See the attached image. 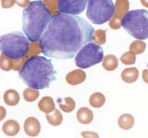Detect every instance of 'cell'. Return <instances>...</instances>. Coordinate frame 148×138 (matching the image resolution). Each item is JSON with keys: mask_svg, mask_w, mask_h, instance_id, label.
Here are the masks:
<instances>
[{"mask_svg": "<svg viewBox=\"0 0 148 138\" xmlns=\"http://www.w3.org/2000/svg\"><path fill=\"white\" fill-rule=\"evenodd\" d=\"M20 124L14 120H8L3 123L2 130L3 133L8 136H15L20 132Z\"/></svg>", "mask_w": 148, "mask_h": 138, "instance_id": "cell-14", "label": "cell"}, {"mask_svg": "<svg viewBox=\"0 0 148 138\" xmlns=\"http://www.w3.org/2000/svg\"><path fill=\"white\" fill-rule=\"evenodd\" d=\"M18 76L29 87L39 90L48 87L56 79V71L50 59L37 55L27 60Z\"/></svg>", "mask_w": 148, "mask_h": 138, "instance_id": "cell-2", "label": "cell"}, {"mask_svg": "<svg viewBox=\"0 0 148 138\" xmlns=\"http://www.w3.org/2000/svg\"><path fill=\"white\" fill-rule=\"evenodd\" d=\"M106 102V97L101 92H95V93L92 94L89 99V103L92 108L99 109L103 107Z\"/></svg>", "mask_w": 148, "mask_h": 138, "instance_id": "cell-20", "label": "cell"}, {"mask_svg": "<svg viewBox=\"0 0 148 138\" xmlns=\"http://www.w3.org/2000/svg\"><path fill=\"white\" fill-rule=\"evenodd\" d=\"M0 112H1V114H0V120H3L5 118V116H6V110H5L3 106L0 107Z\"/></svg>", "mask_w": 148, "mask_h": 138, "instance_id": "cell-32", "label": "cell"}, {"mask_svg": "<svg viewBox=\"0 0 148 138\" xmlns=\"http://www.w3.org/2000/svg\"><path fill=\"white\" fill-rule=\"evenodd\" d=\"M95 31L84 18L58 14L53 17L39 41L42 52L47 57L71 59L83 46L92 43Z\"/></svg>", "mask_w": 148, "mask_h": 138, "instance_id": "cell-1", "label": "cell"}, {"mask_svg": "<svg viewBox=\"0 0 148 138\" xmlns=\"http://www.w3.org/2000/svg\"><path fill=\"white\" fill-rule=\"evenodd\" d=\"M15 4V0H1V6L3 8H10Z\"/></svg>", "mask_w": 148, "mask_h": 138, "instance_id": "cell-29", "label": "cell"}, {"mask_svg": "<svg viewBox=\"0 0 148 138\" xmlns=\"http://www.w3.org/2000/svg\"><path fill=\"white\" fill-rule=\"evenodd\" d=\"M88 0H58V10L60 14L77 16L87 7Z\"/></svg>", "mask_w": 148, "mask_h": 138, "instance_id": "cell-8", "label": "cell"}, {"mask_svg": "<svg viewBox=\"0 0 148 138\" xmlns=\"http://www.w3.org/2000/svg\"><path fill=\"white\" fill-rule=\"evenodd\" d=\"M145 49H146V43L143 41H141V40L133 41L131 43V45H130V51L136 55L145 53Z\"/></svg>", "mask_w": 148, "mask_h": 138, "instance_id": "cell-22", "label": "cell"}, {"mask_svg": "<svg viewBox=\"0 0 148 138\" xmlns=\"http://www.w3.org/2000/svg\"><path fill=\"white\" fill-rule=\"evenodd\" d=\"M44 3L45 4L46 7L48 8V10L51 12V14H53L54 16L58 15V0H44Z\"/></svg>", "mask_w": 148, "mask_h": 138, "instance_id": "cell-27", "label": "cell"}, {"mask_svg": "<svg viewBox=\"0 0 148 138\" xmlns=\"http://www.w3.org/2000/svg\"><path fill=\"white\" fill-rule=\"evenodd\" d=\"M14 64H15L14 63V60L1 54V56H0V67H1L2 70L7 72L12 70L14 68Z\"/></svg>", "mask_w": 148, "mask_h": 138, "instance_id": "cell-25", "label": "cell"}, {"mask_svg": "<svg viewBox=\"0 0 148 138\" xmlns=\"http://www.w3.org/2000/svg\"><path fill=\"white\" fill-rule=\"evenodd\" d=\"M81 135L83 138H99V135L95 132H91V131H84L82 132Z\"/></svg>", "mask_w": 148, "mask_h": 138, "instance_id": "cell-28", "label": "cell"}, {"mask_svg": "<svg viewBox=\"0 0 148 138\" xmlns=\"http://www.w3.org/2000/svg\"><path fill=\"white\" fill-rule=\"evenodd\" d=\"M76 117L78 122L82 124H89L94 120V113L92 112L86 107H82L78 110L76 113Z\"/></svg>", "mask_w": 148, "mask_h": 138, "instance_id": "cell-13", "label": "cell"}, {"mask_svg": "<svg viewBox=\"0 0 148 138\" xmlns=\"http://www.w3.org/2000/svg\"><path fill=\"white\" fill-rule=\"evenodd\" d=\"M54 16L42 0L31 2L23 10L22 29L31 43H38Z\"/></svg>", "mask_w": 148, "mask_h": 138, "instance_id": "cell-3", "label": "cell"}, {"mask_svg": "<svg viewBox=\"0 0 148 138\" xmlns=\"http://www.w3.org/2000/svg\"><path fill=\"white\" fill-rule=\"evenodd\" d=\"M46 120L52 126H59L63 122V115L59 110L56 109L53 113L46 114Z\"/></svg>", "mask_w": 148, "mask_h": 138, "instance_id": "cell-21", "label": "cell"}, {"mask_svg": "<svg viewBox=\"0 0 148 138\" xmlns=\"http://www.w3.org/2000/svg\"><path fill=\"white\" fill-rule=\"evenodd\" d=\"M40 93L38 89H32V87H27L23 90V99L28 102H32L39 98Z\"/></svg>", "mask_w": 148, "mask_h": 138, "instance_id": "cell-23", "label": "cell"}, {"mask_svg": "<svg viewBox=\"0 0 148 138\" xmlns=\"http://www.w3.org/2000/svg\"><path fill=\"white\" fill-rule=\"evenodd\" d=\"M141 3L143 7H145L148 8V0H141Z\"/></svg>", "mask_w": 148, "mask_h": 138, "instance_id": "cell-33", "label": "cell"}, {"mask_svg": "<svg viewBox=\"0 0 148 138\" xmlns=\"http://www.w3.org/2000/svg\"><path fill=\"white\" fill-rule=\"evenodd\" d=\"M129 0H117L115 3V12L109 21V27L112 30H119L122 27L121 22L123 18L129 12Z\"/></svg>", "mask_w": 148, "mask_h": 138, "instance_id": "cell-9", "label": "cell"}, {"mask_svg": "<svg viewBox=\"0 0 148 138\" xmlns=\"http://www.w3.org/2000/svg\"><path fill=\"white\" fill-rule=\"evenodd\" d=\"M38 108L42 112L49 114V113L54 112L56 110V105L51 97L45 96V97H43L38 102Z\"/></svg>", "mask_w": 148, "mask_h": 138, "instance_id": "cell-12", "label": "cell"}, {"mask_svg": "<svg viewBox=\"0 0 148 138\" xmlns=\"http://www.w3.org/2000/svg\"><path fill=\"white\" fill-rule=\"evenodd\" d=\"M4 101L8 106H16L21 100L20 94L15 89H8L4 93Z\"/></svg>", "mask_w": 148, "mask_h": 138, "instance_id": "cell-16", "label": "cell"}, {"mask_svg": "<svg viewBox=\"0 0 148 138\" xmlns=\"http://www.w3.org/2000/svg\"><path fill=\"white\" fill-rule=\"evenodd\" d=\"M139 77V71L136 67L125 68L121 72V79L128 84H132L137 81Z\"/></svg>", "mask_w": 148, "mask_h": 138, "instance_id": "cell-15", "label": "cell"}, {"mask_svg": "<svg viewBox=\"0 0 148 138\" xmlns=\"http://www.w3.org/2000/svg\"><path fill=\"white\" fill-rule=\"evenodd\" d=\"M114 12L115 5L112 0H88L86 17L94 24L109 22Z\"/></svg>", "mask_w": 148, "mask_h": 138, "instance_id": "cell-6", "label": "cell"}, {"mask_svg": "<svg viewBox=\"0 0 148 138\" xmlns=\"http://www.w3.org/2000/svg\"><path fill=\"white\" fill-rule=\"evenodd\" d=\"M142 76H143V80L148 84V69H145V70L143 71Z\"/></svg>", "mask_w": 148, "mask_h": 138, "instance_id": "cell-31", "label": "cell"}, {"mask_svg": "<svg viewBox=\"0 0 148 138\" xmlns=\"http://www.w3.org/2000/svg\"><path fill=\"white\" fill-rule=\"evenodd\" d=\"M15 4H17L18 7H23V8H27L30 6V0H15Z\"/></svg>", "mask_w": 148, "mask_h": 138, "instance_id": "cell-30", "label": "cell"}, {"mask_svg": "<svg viewBox=\"0 0 148 138\" xmlns=\"http://www.w3.org/2000/svg\"><path fill=\"white\" fill-rule=\"evenodd\" d=\"M119 66V60L114 54H108L104 57L102 66L106 71H114Z\"/></svg>", "mask_w": 148, "mask_h": 138, "instance_id": "cell-17", "label": "cell"}, {"mask_svg": "<svg viewBox=\"0 0 148 138\" xmlns=\"http://www.w3.org/2000/svg\"><path fill=\"white\" fill-rule=\"evenodd\" d=\"M120 62L123 64H127V66L134 64L136 62V54H134L131 51L124 53L121 56H120Z\"/></svg>", "mask_w": 148, "mask_h": 138, "instance_id": "cell-26", "label": "cell"}, {"mask_svg": "<svg viewBox=\"0 0 148 138\" xmlns=\"http://www.w3.org/2000/svg\"><path fill=\"white\" fill-rule=\"evenodd\" d=\"M104 52L100 45L89 43L79 51L75 56V64L80 69H86L103 62Z\"/></svg>", "mask_w": 148, "mask_h": 138, "instance_id": "cell-7", "label": "cell"}, {"mask_svg": "<svg viewBox=\"0 0 148 138\" xmlns=\"http://www.w3.org/2000/svg\"><path fill=\"white\" fill-rule=\"evenodd\" d=\"M106 41V31L105 30H96L92 36V41L97 45L105 44Z\"/></svg>", "mask_w": 148, "mask_h": 138, "instance_id": "cell-24", "label": "cell"}, {"mask_svg": "<svg viewBox=\"0 0 148 138\" xmlns=\"http://www.w3.org/2000/svg\"><path fill=\"white\" fill-rule=\"evenodd\" d=\"M121 25L133 38L141 41L148 39V11L145 9L129 11L123 18Z\"/></svg>", "mask_w": 148, "mask_h": 138, "instance_id": "cell-5", "label": "cell"}, {"mask_svg": "<svg viewBox=\"0 0 148 138\" xmlns=\"http://www.w3.org/2000/svg\"><path fill=\"white\" fill-rule=\"evenodd\" d=\"M31 43L25 34L13 31L4 34L0 38L1 54L14 61H21L30 51Z\"/></svg>", "mask_w": 148, "mask_h": 138, "instance_id": "cell-4", "label": "cell"}, {"mask_svg": "<svg viewBox=\"0 0 148 138\" xmlns=\"http://www.w3.org/2000/svg\"><path fill=\"white\" fill-rule=\"evenodd\" d=\"M24 131L30 137H36L41 132V123L35 117H28L24 122Z\"/></svg>", "mask_w": 148, "mask_h": 138, "instance_id": "cell-10", "label": "cell"}, {"mask_svg": "<svg viewBox=\"0 0 148 138\" xmlns=\"http://www.w3.org/2000/svg\"><path fill=\"white\" fill-rule=\"evenodd\" d=\"M119 126L123 129V130H130L134 125V118L132 114L130 113H124L120 115L118 121Z\"/></svg>", "mask_w": 148, "mask_h": 138, "instance_id": "cell-18", "label": "cell"}, {"mask_svg": "<svg viewBox=\"0 0 148 138\" xmlns=\"http://www.w3.org/2000/svg\"><path fill=\"white\" fill-rule=\"evenodd\" d=\"M58 103L59 105V108L61 109L62 112H66V113H69L71 112L72 110L75 109L76 106V102L71 97H67V98H64L62 99L58 100Z\"/></svg>", "mask_w": 148, "mask_h": 138, "instance_id": "cell-19", "label": "cell"}, {"mask_svg": "<svg viewBox=\"0 0 148 138\" xmlns=\"http://www.w3.org/2000/svg\"><path fill=\"white\" fill-rule=\"evenodd\" d=\"M86 79V73L82 69H74L67 74L66 81L71 86H77L82 84Z\"/></svg>", "mask_w": 148, "mask_h": 138, "instance_id": "cell-11", "label": "cell"}]
</instances>
